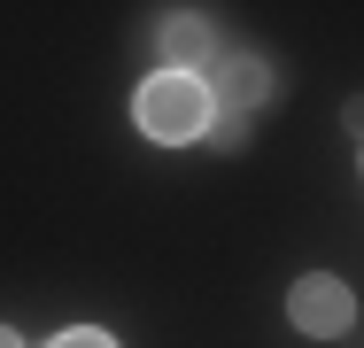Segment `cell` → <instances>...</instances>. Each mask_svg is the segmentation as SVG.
Listing matches in <instances>:
<instances>
[{"instance_id":"6da1fadb","label":"cell","mask_w":364,"mask_h":348,"mask_svg":"<svg viewBox=\"0 0 364 348\" xmlns=\"http://www.w3.org/2000/svg\"><path fill=\"white\" fill-rule=\"evenodd\" d=\"M132 116H140L147 139H163V147H186V139L210 132V93H202V77H178V70H163V77H147L140 101H132Z\"/></svg>"},{"instance_id":"7a4b0ae2","label":"cell","mask_w":364,"mask_h":348,"mask_svg":"<svg viewBox=\"0 0 364 348\" xmlns=\"http://www.w3.org/2000/svg\"><path fill=\"white\" fill-rule=\"evenodd\" d=\"M287 317L302 325V333H318V341H333V333H349L357 325V294L341 286L333 271H310L302 286L287 294Z\"/></svg>"},{"instance_id":"3957f363","label":"cell","mask_w":364,"mask_h":348,"mask_svg":"<svg viewBox=\"0 0 364 348\" xmlns=\"http://www.w3.org/2000/svg\"><path fill=\"white\" fill-rule=\"evenodd\" d=\"M202 93H210V109L248 116L256 101H272V70L256 62V55H218V62H210V77H202Z\"/></svg>"},{"instance_id":"277c9868","label":"cell","mask_w":364,"mask_h":348,"mask_svg":"<svg viewBox=\"0 0 364 348\" xmlns=\"http://www.w3.org/2000/svg\"><path fill=\"white\" fill-rule=\"evenodd\" d=\"M163 62L178 70V77H202V70L218 62V31H210V16H194V8L171 16V23H163Z\"/></svg>"},{"instance_id":"5b68a950","label":"cell","mask_w":364,"mask_h":348,"mask_svg":"<svg viewBox=\"0 0 364 348\" xmlns=\"http://www.w3.org/2000/svg\"><path fill=\"white\" fill-rule=\"evenodd\" d=\"M210 147H218V155H240V147H248V116H232V109H210Z\"/></svg>"},{"instance_id":"8992f818","label":"cell","mask_w":364,"mask_h":348,"mask_svg":"<svg viewBox=\"0 0 364 348\" xmlns=\"http://www.w3.org/2000/svg\"><path fill=\"white\" fill-rule=\"evenodd\" d=\"M55 348H117V341H109V333H63Z\"/></svg>"},{"instance_id":"52a82bcc","label":"cell","mask_w":364,"mask_h":348,"mask_svg":"<svg viewBox=\"0 0 364 348\" xmlns=\"http://www.w3.org/2000/svg\"><path fill=\"white\" fill-rule=\"evenodd\" d=\"M341 116H349V132H364V93L349 101V109H341Z\"/></svg>"},{"instance_id":"ba28073f","label":"cell","mask_w":364,"mask_h":348,"mask_svg":"<svg viewBox=\"0 0 364 348\" xmlns=\"http://www.w3.org/2000/svg\"><path fill=\"white\" fill-rule=\"evenodd\" d=\"M0 348H23V341H16V333H8V325H0Z\"/></svg>"}]
</instances>
